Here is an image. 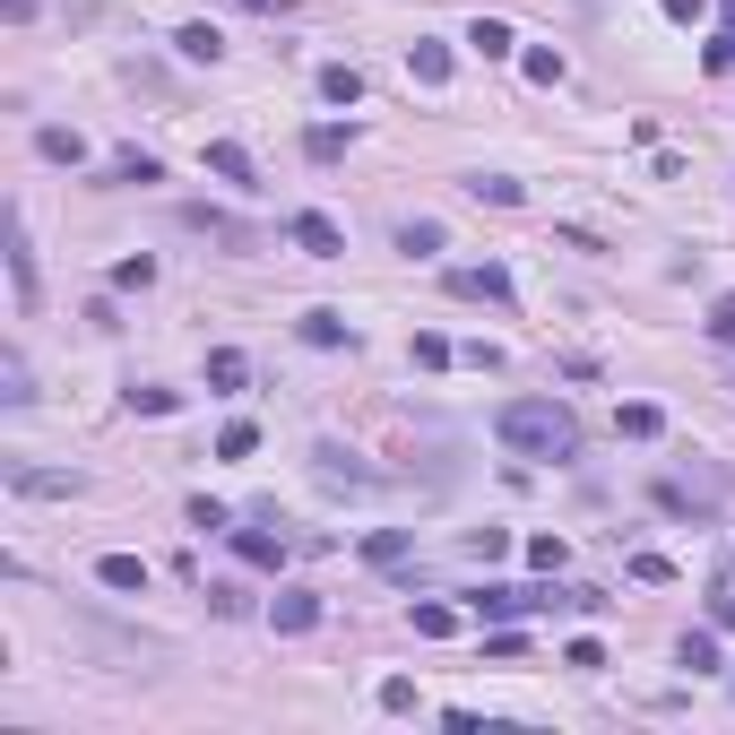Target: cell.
<instances>
[{"instance_id": "6da1fadb", "label": "cell", "mask_w": 735, "mask_h": 735, "mask_svg": "<svg viewBox=\"0 0 735 735\" xmlns=\"http://www.w3.org/2000/svg\"><path fill=\"white\" fill-rule=\"evenodd\" d=\"M493 433H502L510 459H554V468L580 459V415H571L563 398H502Z\"/></svg>"}, {"instance_id": "5b68a950", "label": "cell", "mask_w": 735, "mask_h": 735, "mask_svg": "<svg viewBox=\"0 0 735 735\" xmlns=\"http://www.w3.org/2000/svg\"><path fill=\"white\" fill-rule=\"evenodd\" d=\"M286 234L312 251V260H347V234H338V217H321V208H303V217H294Z\"/></svg>"}, {"instance_id": "44dd1931", "label": "cell", "mask_w": 735, "mask_h": 735, "mask_svg": "<svg viewBox=\"0 0 735 735\" xmlns=\"http://www.w3.org/2000/svg\"><path fill=\"white\" fill-rule=\"evenodd\" d=\"M519 70H528L537 87H563V70H571V61H563L554 44H537V52H519Z\"/></svg>"}, {"instance_id": "d4e9b609", "label": "cell", "mask_w": 735, "mask_h": 735, "mask_svg": "<svg viewBox=\"0 0 735 735\" xmlns=\"http://www.w3.org/2000/svg\"><path fill=\"white\" fill-rule=\"evenodd\" d=\"M468 44H477V52H485V61H502V52H510V44H519V35H510V26H502V17H477V26H468Z\"/></svg>"}, {"instance_id": "ac0fdd59", "label": "cell", "mask_w": 735, "mask_h": 735, "mask_svg": "<svg viewBox=\"0 0 735 735\" xmlns=\"http://www.w3.org/2000/svg\"><path fill=\"white\" fill-rule=\"evenodd\" d=\"M675 658H684V675H719V640H710V631H684Z\"/></svg>"}, {"instance_id": "7a4b0ae2", "label": "cell", "mask_w": 735, "mask_h": 735, "mask_svg": "<svg viewBox=\"0 0 735 735\" xmlns=\"http://www.w3.org/2000/svg\"><path fill=\"white\" fill-rule=\"evenodd\" d=\"M450 294H468V303H502V312L519 303V294H510V268H502V260H477V268H450Z\"/></svg>"}, {"instance_id": "8d00e7d4", "label": "cell", "mask_w": 735, "mask_h": 735, "mask_svg": "<svg viewBox=\"0 0 735 735\" xmlns=\"http://www.w3.org/2000/svg\"><path fill=\"white\" fill-rule=\"evenodd\" d=\"M113 286H156V260H147V251H138V260H122V268H113Z\"/></svg>"}, {"instance_id": "ba28073f", "label": "cell", "mask_w": 735, "mask_h": 735, "mask_svg": "<svg viewBox=\"0 0 735 735\" xmlns=\"http://www.w3.org/2000/svg\"><path fill=\"white\" fill-rule=\"evenodd\" d=\"M182 226H191V234H208V243H226V251H251V243H260L243 217H226V208H191Z\"/></svg>"}, {"instance_id": "277c9868", "label": "cell", "mask_w": 735, "mask_h": 735, "mask_svg": "<svg viewBox=\"0 0 735 735\" xmlns=\"http://www.w3.org/2000/svg\"><path fill=\"white\" fill-rule=\"evenodd\" d=\"M268 623H277L286 640H303V631H321V598H312V589H277V598H268Z\"/></svg>"}, {"instance_id": "f35d334b", "label": "cell", "mask_w": 735, "mask_h": 735, "mask_svg": "<svg viewBox=\"0 0 735 735\" xmlns=\"http://www.w3.org/2000/svg\"><path fill=\"white\" fill-rule=\"evenodd\" d=\"M710 614H719V623L735 631V589H719V598H710Z\"/></svg>"}, {"instance_id": "9a60e30c", "label": "cell", "mask_w": 735, "mask_h": 735, "mask_svg": "<svg viewBox=\"0 0 735 735\" xmlns=\"http://www.w3.org/2000/svg\"><path fill=\"white\" fill-rule=\"evenodd\" d=\"M96 580H105V589H122V598H147V563H138V554H105V563H96Z\"/></svg>"}, {"instance_id": "4fadbf2b", "label": "cell", "mask_w": 735, "mask_h": 735, "mask_svg": "<svg viewBox=\"0 0 735 735\" xmlns=\"http://www.w3.org/2000/svg\"><path fill=\"white\" fill-rule=\"evenodd\" d=\"M234 554H243L251 571H277V563H286V537H268V528H234Z\"/></svg>"}, {"instance_id": "e0dca14e", "label": "cell", "mask_w": 735, "mask_h": 735, "mask_svg": "<svg viewBox=\"0 0 735 735\" xmlns=\"http://www.w3.org/2000/svg\"><path fill=\"white\" fill-rule=\"evenodd\" d=\"M321 96H329V105H364V70L329 61V70H321Z\"/></svg>"}, {"instance_id": "f1b7e54d", "label": "cell", "mask_w": 735, "mask_h": 735, "mask_svg": "<svg viewBox=\"0 0 735 735\" xmlns=\"http://www.w3.org/2000/svg\"><path fill=\"white\" fill-rule=\"evenodd\" d=\"M173 407H182V389H138L130 381V415H173Z\"/></svg>"}, {"instance_id": "60d3db41", "label": "cell", "mask_w": 735, "mask_h": 735, "mask_svg": "<svg viewBox=\"0 0 735 735\" xmlns=\"http://www.w3.org/2000/svg\"><path fill=\"white\" fill-rule=\"evenodd\" d=\"M243 9H260V17H286V9H294V0H243Z\"/></svg>"}, {"instance_id": "cb8c5ba5", "label": "cell", "mask_w": 735, "mask_h": 735, "mask_svg": "<svg viewBox=\"0 0 735 735\" xmlns=\"http://www.w3.org/2000/svg\"><path fill=\"white\" fill-rule=\"evenodd\" d=\"M468 200H485V208H519V182H510V173H477Z\"/></svg>"}, {"instance_id": "8fae6325", "label": "cell", "mask_w": 735, "mask_h": 735, "mask_svg": "<svg viewBox=\"0 0 735 735\" xmlns=\"http://www.w3.org/2000/svg\"><path fill=\"white\" fill-rule=\"evenodd\" d=\"M614 433H623V442H658V433H666V407L631 398V407H614Z\"/></svg>"}, {"instance_id": "2e32d148", "label": "cell", "mask_w": 735, "mask_h": 735, "mask_svg": "<svg viewBox=\"0 0 735 735\" xmlns=\"http://www.w3.org/2000/svg\"><path fill=\"white\" fill-rule=\"evenodd\" d=\"M251 381V364H243V347H217V356H208V389H217V398H234V389H243Z\"/></svg>"}, {"instance_id": "d590c367", "label": "cell", "mask_w": 735, "mask_h": 735, "mask_svg": "<svg viewBox=\"0 0 735 735\" xmlns=\"http://www.w3.org/2000/svg\"><path fill=\"white\" fill-rule=\"evenodd\" d=\"M563 666H580V675H598V666H606V649H598V640H571V649H563Z\"/></svg>"}, {"instance_id": "ffe728a7", "label": "cell", "mask_w": 735, "mask_h": 735, "mask_svg": "<svg viewBox=\"0 0 735 735\" xmlns=\"http://www.w3.org/2000/svg\"><path fill=\"white\" fill-rule=\"evenodd\" d=\"M398 251H407V260H433V251H442V226H433V217H407V226H398Z\"/></svg>"}, {"instance_id": "836d02e7", "label": "cell", "mask_w": 735, "mask_h": 735, "mask_svg": "<svg viewBox=\"0 0 735 735\" xmlns=\"http://www.w3.org/2000/svg\"><path fill=\"white\" fill-rule=\"evenodd\" d=\"M710 338H719V347H735V294H719V303H710Z\"/></svg>"}, {"instance_id": "9c48e42d", "label": "cell", "mask_w": 735, "mask_h": 735, "mask_svg": "<svg viewBox=\"0 0 735 735\" xmlns=\"http://www.w3.org/2000/svg\"><path fill=\"white\" fill-rule=\"evenodd\" d=\"M407 70H415V87H450V44L415 35V44H407Z\"/></svg>"}, {"instance_id": "52a82bcc", "label": "cell", "mask_w": 735, "mask_h": 735, "mask_svg": "<svg viewBox=\"0 0 735 735\" xmlns=\"http://www.w3.org/2000/svg\"><path fill=\"white\" fill-rule=\"evenodd\" d=\"M9 286H17V312H35V243H26V217H9Z\"/></svg>"}, {"instance_id": "7402d4cb", "label": "cell", "mask_w": 735, "mask_h": 735, "mask_svg": "<svg viewBox=\"0 0 735 735\" xmlns=\"http://www.w3.org/2000/svg\"><path fill=\"white\" fill-rule=\"evenodd\" d=\"M0 398H9V407H35V381H26V356H0Z\"/></svg>"}, {"instance_id": "83f0119b", "label": "cell", "mask_w": 735, "mask_h": 735, "mask_svg": "<svg viewBox=\"0 0 735 735\" xmlns=\"http://www.w3.org/2000/svg\"><path fill=\"white\" fill-rule=\"evenodd\" d=\"M251 450H260V424H243V415H234V424L217 433V459H251Z\"/></svg>"}, {"instance_id": "8992f818", "label": "cell", "mask_w": 735, "mask_h": 735, "mask_svg": "<svg viewBox=\"0 0 735 735\" xmlns=\"http://www.w3.org/2000/svg\"><path fill=\"white\" fill-rule=\"evenodd\" d=\"M312 477H321L329 493H364V485H372V468H356L338 442H321V450H312Z\"/></svg>"}, {"instance_id": "7bdbcfd3", "label": "cell", "mask_w": 735, "mask_h": 735, "mask_svg": "<svg viewBox=\"0 0 735 735\" xmlns=\"http://www.w3.org/2000/svg\"><path fill=\"white\" fill-rule=\"evenodd\" d=\"M727 389H735V372H727Z\"/></svg>"}, {"instance_id": "1f68e13d", "label": "cell", "mask_w": 735, "mask_h": 735, "mask_svg": "<svg viewBox=\"0 0 735 735\" xmlns=\"http://www.w3.org/2000/svg\"><path fill=\"white\" fill-rule=\"evenodd\" d=\"M415 364L442 372V364H450V338H442V329H424V338H415Z\"/></svg>"}, {"instance_id": "d6a6232c", "label": "cell", "mask_w": 735, "mask_h": 735, "mask_svg": "<svg viewBox=\"0 0 735 735\" xmlns=\"http://www.w3.org/2000/svg\"><path fill=\"white\" fill-rule=\"evenodd\" d=\"M468 554H477V563H502V554H510V537H502V528H477V537H468Z\"/></svg>"}, {"instance_id": "3957f363", "label": "cell", "mask_w": 735, "mask_h": 735, "mask_svg": "<svg viewBox=\"0 0 735 735\" xmlns=\"http://www.w3.org/2000/svg\"><path fill=\"white\" fill-rule=\"evenodd\" d=\"M0 477H9V493H35V502H70V493H79L70 468H35V459H9Z\"/></svg>"}, {"instance_id": "484cf974", "label": "cell", "mask_w": 735, "mask_h": 735, "mask_svg": "<svg viewBox=\"0 0 735 735\" xmlns=\"http://www.w3.org/2000/svg\"><path fill=\"white\" fill-rule=\"evenodd\" d=\"M303 347H347V321L338 312H303Z\"/></svg>"}, {"instance_id": "e575fe53", "label": "cell", "mask_w": 735, "mask_h": 735, "mask_svg": "<svg viewBox=\"0 0 735 735\" xmlns=\"http://www.w3.org/2000/svg\"><path fill=\"white\" fill-rule=\"evenodd\" d=\"M631 580H649V589H658V580H675V563H666V554H631Z\"/></svg>"}, {"instance_id": "f546056e", "label": "cell", "mask_w": 735, "mask_h": 735, "mask_svg": "<svg viewBox=\"0 0 735 735\" xmlns=\"http://www.w3.org/2000/svg\"><path fill=\"white\" fill-rule=\"evenodd\" d=\"M415 631H424V640H450V631H459V606H415Z\"/></svg>"}, {"instance_id": "74e56055", "label": "cell", "mask_w": 735, "mask_h": 735, "mask_svg": "<svg viewBox=\"0 0 735 735\" xmlns=\"http://www.w3.org/2000/svg\"><path fill=\"white\" fill-rule=\"evenodd\" d=\"M519 649H528V640H519L510 623H493V631H485V658H519Z\"/></svg>"}, {"instance_id": "7c38bea8", "label": "cell", "mask_w": 735, "mask_h": 735, "mask_svg": "<svg viewBox=\"0 0 735 735\" xmlns=\"http://www.w3.org/2000/svg\"><path fill=\"white\" fill-rule=\"evenodd\" d=\"M407 554H415V528H372L364 537V563H381V571H398Z\"/></svg>"}, {"instance_id": "5bb4252c", "label": "cell", "mask_w": 735, "mask_h": 735, "mask_svg": "<svg viewBox=\"0 0 735 735\" xmlns=\"http://www.w3.org/2000/svg\"><path fill=\"white\" fill-rule=\"evenodd\" d=\"M208 173H217V182H234V191H251V147H234V138H208Z\"/></svg>"}, {"instance_id": "30bf717a", "label": "cell", "mask_w": 735, "mask_h": 735, "mask_svg": "<svg viewBox=\"0 0 735 735\" xmlns=\"http://www.w3.org/2000/svg\"><path fill=\"white\" fill-rule=\"evenodd\" d=\"M173 52H182V61H208V70H217V61H226V35H217L208 17H191V26L173 35Z\"/></svg>"}, {"instance_id": "ab89813d", "label": "cell", "mask_w": 735, "mask_h": 735, "mask_svg": "<svg viewBox=\"0 0 735 735\" xmlns=\"http://www.w3.org/2000/svg\"><path fill=\"white\" fill-rule=\"evenodd\" d=\"M658 9H666V17H684V26L701 17V0H658Z\"/></svg>"}, {"instance_id": "4dcf8cb0", "label": "cell", "mask_w": 735, "mask_h": 735, "mask_svg": "<svg viewBox=\"0 0 735 735\" xmlns=\"http://www.w3.org/2000/svg\"><path fill=\"white\" fill-rule=\"evenodd\" d=\"M563 554H571L563 537H528V563H537V571H563Z\"/></svg>"}, {"instance_id": "d6986e66", "label": "cell", "mask_w": 735, "mask_h": 735, "mask_svg": "<svg viewBox=\"0 0 735 735\" xmlns=\"http://www.w3.org/2000/svg\"><path fill=\"white\" fill-rule=\"evenodd\" d=\"M35 147H44V156H52V165H87V138H79V130H35Z\"/></svg>"}, {"instance_id": "603a6c76", "label": "cell", "mask_w": 735, "mask_h": 735, "mask_svg": "<svg viewBox=\"0 0 735 735\" xmlns=\"http://www.w3.org/2000/svg\"><path fill=\"white\" fill-rule=\"evenodd\" d=\"M113 182H165V165H156L147 147H122V156H113Z\"/></svg>"}, {"instance_id": "b9f144b4", "label": "cell", "mask_w": 735, "mask_h": 735, "mask_svg": "<svg viewBox=\"0 0 735 735\" xmlns=\"http://www.w3.org/2000/svg\"><path fill=\"white\" fill-rule=\"evenodd\" d=\"M727 26H735V0H727Z\"/></svg>"}, {"instance_id": "4316f807", "label": "cell", "mask_w": 735, "mask_h": 735, "mask_svg": "<svg viewBox=\"0 0 735 735\" xmlns=\"http://www.w3.org/2000/svg\"><path fill=\"white\" fill-rule=\"evenodd\" d=\"M303 147H312V165H338V156H347V130L321 122V130H303Z\"/></svg>"}]
</instances>
